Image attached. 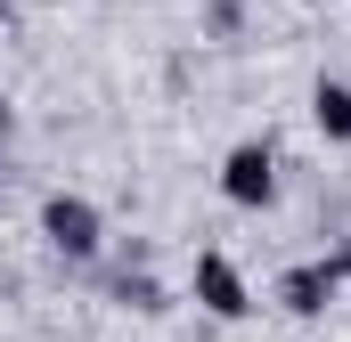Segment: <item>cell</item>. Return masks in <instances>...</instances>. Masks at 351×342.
I'll return each mask as SVG.
<instances>
[{
    "instance_id": "4",
    "label": "cell",
    "mask_w": 351,
    "mask_h": 342,
    "mask_svg": "<svg viewBox=\"0 0 351 342\" xmlns=\"http://www.w3.org/2000/svg\"><path fill=\"white\" fill-rule=\"evenodd\" d=\"M351 277V253L343 261H294L286 277H278V310H294V318H327V302L343 293Z\"/></svg>"
},
{
    "instance_id": "2",
    "label": "cell",
    "mask_w": 351,
    "mask_h": 342,
    "mask_svg": "<svg viewBox=\"0 0 351 342\" xmlns=\"http://www.w3.org/2000/svg\"><path fill=\"white\" fill-rule=\"evenodd\" d=\"M188 293H196V310H204V318H221V326H245V318L262 310V302H254V285H245V269L221 253V245H204V253H196Z\"/></svg>"
},
{
    "instance_id": "5",
    "label": "cell",
    "mask_w": 351,
    "mask_h": 342,
    "mask_svg": "<svg viewBox=\"0 0 351 342\" xmlns=\"http://www.w3.org/2000/svg\"><path fill=\"white\" fill-rule=\"evenodd\" d=\"M311 131L327 147H351V82H335V74L311 82Z\"/></svg>"
},
{
    "instance_id": "8",
    "label": "cell",
    "mask_w": 351,
    "mask_h": 342,
    "mask_svg": "<svg viewBox=\"0 0 351 342\" xmlns=\"http://www.w3.org/2000/svg\"><path fill=\"white\" fill-rule=\"evenodd\" d=\"M8 139H16V106L0 98V155H8Z\"/></svg>"
},
{
    "instance_id": "7",
    "label": "cell",
    "mask_w": 351,
    "mask_h": 342,
    "mask_svg": "<svg viewBox=\"0 0 351 342\" xmlns=\"http://www.w3.org/2000/svg\"><path fill=\"white\" fill-rule=\"evenodd\" d=\"M196 25H204V41H245V0H204Z\"/></svg>"
},
{
    "instance_id": "6",
    "label": "cell",
    "mask_w": 351,
    "mask_h": 342,
    "mask_svg": "<svg viewBox=\"0 0 351 342\" xmlns=\"http://www.w3.org/2000/svg\"><path fill=\"white\" fill-rule=\"evenodd\" d=\"M114 302H123V310H139V318H164V310H172V293H164L147 269H139V277L123 269V277H114Z\"/></svg>"
},
{
    "instance_id": "1",
    "label": "cell",
    "mask_w": 351,
    "mask_h": 342,
    "mask_svg": "<svg viewBox=\"0 0 351 342\" xmlns=\"http://www.w3.org/2000/svg\"><path fill=\"white\" fill-rule=\"evenodd\" d=\"M41 245L66 261V269H90V261L106 253V212L74 196V187H58V196H41Z\"/></svg>"
},
{
    "instance_id": "3",
    "label": "cell",
    "mask_w": 351,
    "mask_h": 342,
    "mask_svg": "<svg viewBox=\"0 0 351 342\" xmlns=\"http://www.w3.org/2000/svg\"><path fill=\"white\" fill-rule=\"evenodd\" d=\"M221 196H229L237 212H269V204H278V147H269V139H237V147L221 155Z\"/></svg>"
}]
</instances>
